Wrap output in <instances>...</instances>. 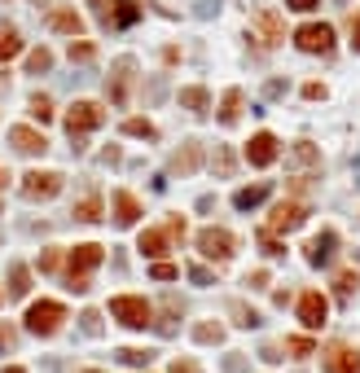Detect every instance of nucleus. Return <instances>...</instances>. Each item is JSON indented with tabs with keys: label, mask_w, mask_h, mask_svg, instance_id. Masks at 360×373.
Returning a JSON list of instances; mask_svg holds the SVG:
<instances>
[{
	"label": "nucleus",
	"mask_w": 360,
	"mask_h": 373,
	"mask_svg": "<svg viewBox=\"0 0 360 373\" xmlns=\"http://www.w3.org/2000/svg\"><path fill=\"white\" fill-rule=\"evenodd\" d=\"M102 259H106V251L97 246V241H84V246H75V251H71V259H67V281H71L75 295H88V290H92L88 272L102 264Z\"/></svg>",
	"instance_id": "nucleus-1"
},
{
	"label": "nucleus",
	"mask_w": 360,
	"mask_h": 373,
	"mask_svg": "<svg viewBox=\"0 0 360 373\" xmlns=\"http://www.w3.org/2000/svg\"><path fill=\"white\" fill-rule=\"evenodd\" d=\"M110 316L119 321V325H127V330L154 325V307L145 303V299H137V295H114L110 299Z\"/></svg>",
	"instance_id": "nucleus-2"
},
{
	"label": "nucleus",
	"mask_w": 360,
	"mask_h": 373,
	"mask_svg": "<svg viewBox=\"0 0 360 373\" xmlns=\"http://www.w3.org/2000/svg\"><path fill=\"white\" fill-rule=\"evenodd\" d=\"M62 321H67V307L53 303V299H40V303H31V307H27V330H31V334H40V338L57 334Z\"/></svg>",
	"instance_id": "nucleus-3"
},
{
	"label": "nucleus",
	"mask_w": 360,
	"mask_h": 373,
	"mask_svg": "<svg viewBox=\"0 0 360 373\" xmlns=\"http://www.w3.org/2000/svg\"><path fill=\"white\" fill-rule=\"evenodd\" d=\"M62 193V171H27L22 176V198L31 202H48Z\"/></svg>",
	"instance_id": "nucleus-4"
},
{
	"label": "nucleus",
	"mask_w": 360,
	"mask_h": 373,
	"mask_svg": "<svg viewBox=\"0 0 360 373\" xmlns=\"http://www.w3.org/2000/svg\"><path fill=\"white\" fill-rule=\"evenodd\" d=\"M102 123H106V110L97 101H75L67 110V132L71 136H84V132H92V127H102Z\"/></svg>",
	"instance_id": "nucleus-5"
},
{
	"label": "nucleus",
	"mask_w": 360,
	"mask_h": 373,
	"mask_svg": "<svg viewBox=\"0 0 360 373\" xmlns=\"http://www.w3.org/2000/svg\"><path fill=\"white\" fill-rule=\"evenodd\" d=\"M294 44L303 48V53H334V27L330 22H307L294 31Z\"/></svg>",
	"instance_id": "nucleus-6"
},
{
	"label": "nucleus",
	"mask_w": 360,
	"mask_h": 373,
	"mask_svg": "<svg viewBox=\"0 0 360 373\" xmlns=\"http://www.w3.org/2000/svg\"><path fill=\"white\" fill-rule=\"evenodd\" d=\"M321 365L325 373H360V351L352 343H330L321 351Z\"/></svg>",
	"instance_id": "nucleus-7"
},
{
	"label": "nucleus",
	"mask_w": 360,
	"mask_h": 373,
	"mask_svg": "<svg viewBox=\"0 0 360 373\" xmlns=\"http://www.w3.org/2000/svg\"><path fill=\"white\" fill-rule=\"evenodd\" d=\"M132 75H137V57H119L110 66V101L114 106H127V92H132Z\"/></svg>",
	"instance_id": "nucleus-8"
},
{
	"label": "nucleus",
	"mask_w": 360,
	"mask_h": 373,
	"mask_svg": "<svg viewBox=\"0 0 360 373\" xmlns=\"http://www.w3.org/2000/svg\"><path fill=\"white\" fill-rule=\"evenodd\" d=\"M198 251L207 255V259H233V251H237V241H233V233L228 229H202L198 233Z\"/></svg>",
	"instance_id": "nucleus-9"
},
{
	"label": "nucleus",
	"mask_w": 360,
	"mask_h": 373,
	"mask_svg": "<svg viewBox=\"0 0 360 373\" xmlns=\"http://www.w3.org/2000/svg\"><path fill=\"white\" fill-rule=\"evenodd\" d=\"M303 220H307V206L303 202H277L272 216H268V233H294Z\"/></svg>",
	"instance_id": "nucleus-10"
},
{
	"label": "nucleus",
	"mask_w": 360,
	"mask_h": 373,
	"mask_svg": "<svg viewBox=\"0 0 360 373\" xmlns=\"http://www.w3.org/2000/svg\"><path fill=\"white\" fill-rule=\"evenodd\" d=\"M277 154H282V150H277V136H272V132H255V136L247 141V163H251V167H272Z\"/></svg>",
	"instance_id": "nucleus-11"
},
{
	"label": "nucleus",
	"mask_w": 360,
	"mask_h": 373,
	"mask_svg": "<svg viewBox=\"0 0 360 373\" xmlns=\"http://www.w3.org/2000/svg\"><path fill=\"white\" fill-rule=\"evenodd\" d=\"M299 321H303L307 330H321L325 321H330V303H325L317 290H307V295L299 299Z\"/></svg>",
	"instance_id": "nucleus-12"
},
{
	"label": "nucleus",
	"mask_w": 360,
	"mask_h": 373,
	"mask_svg": "<svg viewBox=\"0 0 360 373\" xmlns=\"http://www.w3.org/2000/svg\"><path fill=\"white\" fill-rule=\"evenodd\" d=\"M334 246H338V233H330V229H325V233H317V237L303 246V259H307L312 268H325V264L334 259Z\"/></svg>",
	"instance_id": "nucleus-13"
},
{
	"label": "nucleus",
	"mask_w": 360,
	"mask_h": 373,
	"mask_svg": "<svg viewBox=\"0 0 360 373\" xmlns=\"http://www.w3.org/2000/svg\"><path fill=\"white\" fill-rule=\"evenodd\" d=\"M9 141H13V150H18V154H44L48 150L44 132H36V127H9Z\"/></svg>",
	"instance_id": "nucleus-14"
},
{
	"label": "nucleus",
	"mask_w": 360,
	"mask_h": 373,
	"mask_svg": "<svg viewBox=\"0 0 360 373\" xmlns=\"http://www.w3.org/2000/svg\"><path fill=\"white\" fill-rule=\"evenodd\" d=\"M255 22H259V31H264V48L286 40V22H282V13H277V9H259Z\"/></svg>",
	"instance_id": "nucleus-15"
},
{
	"label": "nucleus",
	"mask_w": 360,
	"mask_h": 373,
	"mask_svg": "<svg viewBox=\"0 0 360 373\" xmlns=\"http://www.w3.org/2000/svg\"><path fill=\"white\" fill-rule=\"evenodd\" d=\"M198 167H202V145H198V141H185V145L172 154V171L189 176V171H198Z\"/></svg>",
	"instance_id": "nucleus-16"
},
{
	"label": "nucleus",
	"mask_w": 360,
	"mask_h": 373,
	"mask_svg": "<svg viewBox=\"0 0 360 373\" xmlns=\"http://www.w3.org/2000/svg\"><path fill=\"white\" fill-rule=\"evenodd\" d=\"M114 220H119V229H132V224L141 220V202L132 198V193H114Z\"/></svg>",
	"instance_id": "nucleus-17"
},
{
	"label": "nucleus",
	"mask_w": 360,
	"mask_h": 373,
	"mask_svg": "<svg viewBox=\"0 0 360 373\" xmlns=\"http://www.w3.org/2000/svg\"><path fill=\"white\" fill-rule=\"evenodd\" d=\"M48 27L62 31V36H84V18H79L75 9H53L48 13Z\"/></svg>",
	"instance_id": "nucleus-18"
},
{
	"label": "nucleus",
	"mask_w": 360,
	"mask_h": 373,
	"mask_svg": "<svg viewBox=\"0 0 360 373\" xmlns=\"http://www.w3.org/2000/svg\"><path fill=\"white\" fill-rule=\"evenodd\" d=\"M167 241H172V233H167V229H145V233H141V241H137V251H141L145 259H158L162 251H167Z\"/></svg>",
	"instance_id": "nucleus-19"
},
{
	"label": "nucleus",
	"mask_w": 360,
	"mask_h": 373,
	"mask_svg": "<svg viewBox=\"0 0 360 373\" xmlns=\"http://www.w3.org/2000/svg\"><path fill=\"white\" fill-rule=\"evenodd\" d=\"M141 18V5L137 0H114V9L106 13V27H132Z\"/></svg>",
	"instance_id": "nucleus-20"
},
{
	"label": "nucleus",
	"mask_w": 360,
	"mask_h": 373,
	"mask_svg": "<svg viewBox=\"0 0 360 373\" xmlns=\"http://www.w3.org/2000/svg\"><path fill=\"white\" fill-rule=\"evenodd\" d=\"M264 198H268V181H259V185L237 189V193H233V206H237V211H251V206H259Z\"/></svg>",
	"instance_id": "nucleus-21"
},
{
	"label": "nucleus",
	"mask_w": 360,
	"mask_h": 373,
	"mask_svg": "<svg viewBox=\"0 0 360 373\" xmlns=\"http://www.w3.org/2000/svg\"><path fill=\"white\" fill-rule=\"evenodd\" d=\"M242 101H247V97H242V88H228V92H224V101H220V123L233 127V123L242 119Z\"/></svg>",
	"instance_id": "nucleus-22"
},
{
	"label": "nucleus",
	"mask_w": 360,
	"mask_h": 373,
	"mask_svg": "<svg viewBox=\"0 0 360 373\" xmlns=\"http://www.w3.org/2000/svg\"><path fill=\"white\" fill-rule=\"evenodd\" d=\"M114 356H119L127 369H150V360H154V351H150V347H119Z\"/></svg>",
	"instance_id": "nucleus-23"
},
{
	"label": "nucleus",
	"mask_w": 360,
	"mask_h": 373,
	"mask_svg": "<svg viewBox=\"0 0 360 373\" xmlns=\"http://www.w3.org/2000/svg\"><path fill=\"white\" fill-rule=\"evenodd\" d=\"M180 106L193 110V115H207L211 97H207V88H180Z\"/></svg>",
	"instance_id": "nucleus-24"
},
{
	"label": "nucleus",
	"mask_w": 360,
	"mask_h": 373,
	"mask_svg": "<svg viewBox=\"0 0 360 373\" xmlns=\"http://www.w3.org/2000/svg\"><path fill=\"white\" fill-rule=\"evenodd\" d=\"M22 53V36L13 27H0V62H9V57H18Z\"/></svg>",
	"instance_id": "nucleus-25"
},
{
	"label": "nucleus",
	"mask_w": 360,
	"mask_h": 373,
	"mask_svg": "<svg viewBox=\"0 0 360 373\" xmlns=\"http://www.w3.org/2000/svg\"><path fill=\"white\" fill-rule=\"evenodd\" d=\"M27 290H31L27 264H13V268H9V295H13V299H27Z\"/></svg>",
	"instance_id": "nucleus-26"
},
{
	"label": "nucleus",
	"mask_w": 360,
	"mask_h": 373,
	"mask_svg": "<svg viewBox=\"0 0 360 373\" xmlns=\"http://www.w3.org/2000/svg\"><path fill=\"white\" fill-rule=\"evenodd\" d=\"M228 312L237 316V325H242V330H259V325H264V321H259V312H251V307L242 303V299H233V303H228Z\"/></svg>",
	"instance_id": "nucleus-27"
},
{
	"label": "nucleus",
	"mask_w": 360,
	"mask_h": 373,
	"mask_svg": "<svg viewBox=\"0 0 360 373\" xmlns=\"http://www.w3.org/2000/svg\"><path fill=\"white\" fill-rule=\"evenodd\" d=\"M71 216H75L79 224H97V220H102V202H97V198H84V202H75Z\"/></svg>",
	"instance_id": "nucleus-28"
},
{
	"label": "nucleus",
	"mask_w": 360,
	"mask_h": 373,
	"mask_svg": "<svg viewBox=\"0 0 360 373\" xmlns=\"http://www.w3.org/2000/svg\"><path fill=\"white\" fill-rule=\"evenodd\" d=\"M53 71V53L48 48H36V53L27 57V75H48Z\"/></svg>",
	"instance_id": "nucleus-29"
},
{
	"label": "nucleus",
	"mask_w": 360,
	"mask_h": 373,
	"mask_svg": "<svg viewBox=\"0 0 360 373\" xmlns=\"http://www.w3.org/2000/svg\"><path fill=\"white\" fill-rule=\"evenodd\" d=\"M356 286H360V268H342L338 277H334V290H338V299H347Z\"/></svg>",
	"instance_id": "nucleus-30"
},
{
	"label": "nucleus",
	"mask_w": 360,
	"mask_h": 373,
	"mask_svg": "<svg viewBox=\"0 0 360 373\" xmlns=\"http://www.w3.org/2000/svg\"><path fill=\"white\" fill-rule=\"evenodd\" d=\"M123 132H127V136H145V141H154V136H158V127H154L150 119H123Z\"/></svg>",
	"instance_id": "nucleus-31"
},
{
	"label": "nucleus",
	"mask_w": 360,
	"mask_h": 373,
	"mask_svg": "<svg viewBox=\"0 0 360 373\" xmlns=\"http://www.w3.org/2000/svg\"><path fill=\"white\" fill-rule=\"evenodd\" d=\"M193 338H198V343H224V325L202 321V325H193Z\"/></svg>",
	"instance_id": "nucleus-32"
},
{
	"label": "nucleus",
	"mask_w": 360,
	"mask_h": 373,
	"mask_svg": "<svg viewBox=\"0 0 360 373\" xmlns=\"http://www.w3.org/2000/svg\"><path fill=\"white\" fill-rule=\"evenodd\" d=\"M193 18H202V22L220 18V0H193Z\"/></svg>",
	"instance_id": "nucleus-33"
},
{
	"label": "nucleus",
	"mask_w": 360,
	"mask_h": 373,
	"mask_svg": "<svg viewBox=\"0 0 360 373\" xmlns=\"http://www.w3.org/2000/svg\"><path fill=\"white\" fill-rule=\"evenodd\" d=\"M92 57H97V48L88 40H71V62H84V66H88Z\"/></svg>",
	"instance_id": "nucleus-34"
},
{
	"label": "nucleus",
	"mask_w": 360,
	"mask_h": 373,
	"mask_svg": "<svg viewBox=\"0 0 360 373\" xmlns=\"http://www.w3.org/2000/svg\"><path fill=\"white\" fill-rule=\"evenodd\" d=\"M31 115H36L40 123H48L53 119V101H48V97H31Z\"/></svg>",
	"instance_id": "nucleus-35"
},
{
	"label": "nucleus",
	"mask_w": 360,
	"mask_h": 373,
	"mask_svg": "<svg viewBox=\"0 0 360 373\" xmlns=\"http://www.w3.org/2000/svg\"><path fill=\"white\" fill-rule=\"evenodd\" d=\"M79 330H84L88 338H102V316H97V312H84V316H79Z\"/></svg>",
	"instance_id": "nucleus-36"
},
{
	"label": "nucleus",
	"mask_w": 360,
	"mask_h": 373,
	"mask_svg": "<svg viewBox=\"0 0 360 373\" xmlns=\"http://www.w3.org/2000/svg\"><path fill=\"white\" fill-rule=\"evenodd\" d=\"M211 163H216V171H220V176H228V171H233V154H228L224 145H216V158H211Z\"/></svg>",
	"instance_id": "nucleus-37"
},
{
	"label": "nucleus",
	"mask_w": 360,
	"mask_h": 373,
	"mask_svg": "<svg viewBox=\"0 0 360 373\" xmlns=\"http://www.w3.org/2000/svg\"><path fill=\"white\" fill-rule=\"evenodd\" d=\"M259 241H264V255H272V259H277V255H286V246L277 241V233H268V229H264V233H259Z\"/></svg>",
	"instance_id": "nucleus-38"
},
{
	"label": "nucleus",
	"mask_w": 360,
	"mask_h": 373,
	"mask_svg": "<svg viewBox=\"0 0 360 373\" xmlns=\"http://www.w3.org/2000/svg\"><path fill=\"white\" fill-rule=\"evenodd\" d=\"M286 351H294V356H312L317 347H312V338H286Z\"/></svg>",
	"instance_id": "nucleus-39"
},
{
	"label": "nucleus",
	"mask_w": 360,
	"mask_h": 373,
	"mask_svg": "<svg viewBox=\"0 0 360 373\" xmlns=\"http://www.w3.org/2000/svg\"><path fill=\"white\" fill-rule=\"evenodd\" d=\"M189 281H193V286H211V281H216V272L202 268V264H193V268H189Z\"/></svg>",
	"instance_id": "nucleus-40"
},
{
	"label": "nucleus",
	"mask_w": 360,
	"mask_h": 373,
	"mask_svg": "<svg viewBox=\"0 0 360 373\" xmlns=\"http://www.w3.org/2000/svg\"><path fill=\"white\" fill-rule=\"evenodd\" d=\"M294 158H299L303 167H312V163H317V150H312L307 141H299V145H294Z\"/></svg>",
	"instance_id": "nucleus-41"
},
{
	"label": "nucleus",
	"mask_w": 360,
	"mask_h": 373,
	"mask_svg": "<svg viewBox=\"0 0 360 373\" xmlns=\"http://www.w3.org/2000/svg\"><path fill=\"white\" fill-rule=\"evenodd\" d=\"M224 373H247V356H242V351L224 356Z\"/></svg>",
	"instance_id": "nucleus-42"
},
{
	"label": "nucleus",
	"mask_w": 360,
	"mask_h": 373,
	"mask_svg": "<svg viewBox=\"0 0 360 373\" xmlns=\"http://www.w3.org/2000/svg\"><path fill=\"white\" fill-rule=\"evenodd\" d=\"M259 360H264V365H282V347H277V343H264V347H259Z\"/></svg>",
	"instance_id": "nucleus-43"
},
{
	"label": "nucleus",
	"mask_w": 360,
	"mask_h": 373,
	"mask_svg": "<svg viewBox=\"0 0 360 373\" xmlns=\"http://www.w3.org/2000/svg\"><path fill=\"white\" fill-rule=\"evenodd\" d=\"M176 277H180L176 264H154V281H176Z\"/></svg>",
	"instance_id": "nucleus-44"
},
{
	"label": "nucleus",
	"mask_w": 360,
	"mask_h": 373,
	"mask_svg": "<svg viewBox=\"0 0 360 373\" xmlns=\"http://www.w3.org/2000/svg\"><path fill=\"white\" fill-rule=\"evenodd\" d=\"M303 97H307V101H325V84H317V79L303 84Z\"/></svg>",
	"instance_id": "nucleus-45"
},
{
	"label": "nucleus",
	"mask_w": 360,
	"mask_h": 373,
	"mask_svg": "<svg viewBox=\"0 0 360 373\" xmlns=\"http://www.w3.org/2000/svg\"><path fill=\"white\" fill-rule=\"evenodd\" d=\"M13 343H18V334H13L9 325H0V351H9Z\"/></svg>",
	"instance_id": "nucleus-46"
},
{
	"label": "nucleus",
	"mask_w": 360,
	"mask_h": 373,
	"mask_svg": "<svg viewBox=\"0 0 360 373\" xmlns=\"http://www.w3.org/2000/svg\"><path fill=\"white\" fill-rule=\"evenodd\" d=\"M321 0H286V9H299V13H307V9H317Z\"/></svg>",
	"instance_id": "nucleus-47"
},
{
	"label": "nucleus",
	"mask_w": 360,
	"mask_h": 373,
	"mask_svg": "<svg viewBox=\"0 0 360 373\" xmlns=\"http://www.w3.org/2000/svg\"><path fill=\"white\" fill-rule=\"evenodd\" d=\"M167 373H202V369H198V365H193V360H176V365H172Z\"/></svg>",
	"instance_id": "nucleus-48"
},
{
	"label": "nucleus",
	"mask_w": 360,
	"mask_h": 373,
	"mask_svg": "<svg viewBox=\"0 0 360 373\" xmlns=\"http://www.w3.org/2000/svg\"><path fill=\"white\" fill-rule=\"evenodd\" d=\"M251 290H268V272H264V268L251 272Z\"/></svg>",
	"instance_id": "nucleus-49"
},
{
	"label": "nucleus",
	"mask_w": 360,
	"mask_h": 373,
	"mask_svg": "<svg viewBox=\"0 0 360 373\" xmlns=\"http://www.w3.org/2000/svg\"><path fill=\"white\" fill-rule=\"evenodd\" d=\"M57 264H62V255H57V251H48V255H44V259H40V268H48V272H53V268H57Z\"/></svg>",
	"instance_id": "nucleus-50"
},
{
	"label": "nucleus",
	"mask_w": 360,
	"mask_h": 373,
	"mask_svg": "<svg viewBox=\"0 0 360 373\" xmlns=\"http://www.w3.org/2000/svg\"><path fill=\"white\" fill-rule=\"evenodd\" d=\"M352 48H356V53H360V13H356V18H352Z\"/></svg>",
	"instance_id": "nucleus-51"
},
{
	"label": "nucleus",
	"mask_w": 360,
	"mask_h": 373,
	"mask_svg": "<svg viewBox=\"0 0 360 373\" xmlns=\"http://www.w3.org/2000/svg\"><path fill=\"white\" fill-rule=\"evenodd\" d=\"M264 92H268V97H282V92H286V84H282V79H268V88H264Z\"/></svg>",
	"instance_id": "nucleus-52"
},
{
	"label": "nucleus",
	"mask_w": 360,
	"mask_h": 373,
	"mask_svg": "<svg viewBox=\"0 0 360 373\" xmlns=\"http://www.w3.org/2000/svg\"><path fill=\"white\" fill-rule=\"evenodd\" d=\"M88 5L97 9V18H106V5H102V0H88Z\"/></svg>",
	"instance_id": "nucleus-53"
},
{
	"label": "nucleus",
	"mask_w": 360,
	"mask_h": 373,
	"mask_svg": "<svg viewBox=\"0 0 360 373\" xmlns=\"http://www.w3.org/2000/svg\"><path fill=\"white\" fill-rule=\"evenodd\" d=\"M5 373H27V369H18V365H9V369H5Z\"/></svg>",
	"instance_id": "nucleus-54"
},
{
	"label": "nucleus",
	"mask_w": 360,
	"mask_h": 373,
	"mask_svg": "<svg viewBox=\"0 0 360 373\" xmlns=\"http://www.w3.org/2000/svg\"><path fill=\"white\" fill-rule=\"evenodd\" d=\"M5 181H9V171H5V167H0V185H5Z\"/></svg>",
	"instance_id": "nucleus-55"
},
{
	"label": "nucleus",
	"mask_w": 360,
	"mask_h": 373,
	"mask_svg": "<svg viewBox=\"0 0 360 373\" xmlns=\"http://www.w3.org/2000/svg\"><path fill=\"white\" fill-rule=\"evenodd\" d=\"M84 373H102V369H84Z\"/></svg>",
	"instance_id": "nucleus-56"
}]
</instances>
